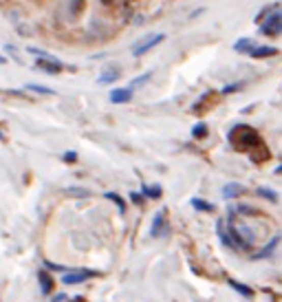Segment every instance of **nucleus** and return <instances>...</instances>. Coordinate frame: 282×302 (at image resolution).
Returning <instances> with one entry per match:
<instances>
[{
    "label": "nucleus",
    "instance_id": "nucleus-1",
    "mask_svg": "<svg viewBox=\"0 0 282 302\" xmlns=\"http://www.w3.org/2000/svg\"><path fill=\"white\" fill-rule=\"evenodd\" d=\"M227 139H230V144H232L234 150L247 152L251 157V161H256V163H263V161H267L271 157L269 148H267L265 142H263V137H260L258 132L253 130L251 126H247V124H236L230 130Z\"/></svg>",
    "mask_w": 282,
    "mask_h": 302
},
{
    "label": "nucleus",
    "instance_id": "nucleus-2",
    "mask_svg": "<svg viewBox=\"0 0 282 302\" xmlns=\"http://www.w3.org/2000/svg\"><path fill=\"white\" fill-rule=\"evenodd\" d=\"M29 53H33V56H36V69L44 71V73H51V75H58V73L64 71V64L60 62L58 58L46 56V53L40 51V49H29Z\"/></svg>",
    "mask_w": 282,
    "mask_h": 302
},
{
    "label": "nucleus",
    "instance_id": "nucleus-3",
    "mask_svg": "<svg viewBox=\"0 0 282 302\" xmlns=\"http://www.w3.org/2000/svg\"><path fill=\"white\" fill-rule=\"evenodd\" d=\"M260 33L267 38H278L282 33V11L273 9L269 16L260 20Z\"/></svg>",
    "mask_w": 282,
    "mask_h": 302
},
{
    "label": "nucleus",
    "instance_id": "nucleus-4",
    "mask_svg": "<svg viewBox=\"0 0 282 302\" xmlns=\"http://www.w3.org/2000/svg\"><path fill=\"white\" fill-rule=\"evenodd\" d=\"M165 40V36L163 33H152V36H148V38H144V40H139V42L132 46V56L135 58H141L144 53H148L150 49H154L157 44H161Z\"/></svg>",
    "mask_w": 282,
    "mask_h": 302
},
{
    "label": "nucleus",
    "instance_id": "nucleus-5",
    "mask_svg": "<svg viewBox=\"0 0 282 302\" xmlns=\"http://www.w3.org/2000/svg\"><path fill=\"white\" fill-rule=\"evenodd\" d=\"M93 276H97V273L95 271H86V269H73V271L64 273L62 283L64 285H79V283H86V280L93 278Z\"/></svg>",
    "mask_w": 282,
    "mask_h": 302
},
{
    "label": "nucleus",
    "instance_id": "nucleus-6",
    "mask_svg": "<svg viewBox=\"0 0 282 302\" xmlns=\"http://www.w3.org/2000/svg\"><path fill=\"white\" fill-rule=\"evenodd\" d=\"M132 93H135L132 86H126V89H112L110 91V102L112 104H128L132 99Z\"/></svg>",
    "mask_w": 282,
    "mask_h": 302
},
{
    "label": "nucleus",
    "instance_id": "nucleus-7",
    "mask_svg": "<svg viewBox=\"0 0 282 302\" xmlns=\"http://www.w3.org/2000/svg\"><path fill=\"white\" fill-rule=\"evenodd\" d=\"M38 280H40V291H42V296H49V293H53V285H55V280H53V276L49 271L40 269L38 271Z\"/></svg>",
    "mask_w": 282,
    "mask_h": 302
},
{
    "label": "nucleus",
    "instance_id": "nucleus-8",
    "mask_svg": "<svg viewBox=\"0 0 282 302\" xmlns=\"http://www.w3.org/2000/svg\"><path fill=\"white\" fill-rule=\"evenodd\" d=\"M167 230V225H165V210H161L157 216H154L152 221V232H150V236L152 238H159V236H163Z\"/></svg>",
    "mask_w": 282,
    "mask_h": 302
},
{
    "label": "nucleus",
    "instance_id": "nucleus-9",
    "mask_svg": "<svg viewBox=\"0 0 282 302\" xmlns=\"http://www.w3.org/2000/svg\"><path fill=\"white\" fill-rule=\"evenodd\" d=\"M278 49L276 46H253V49L249 51V58H253V60H265V58H273V56H278Z\"/></svg>",
    "mask_w": 282,
    "mask_h": 302
},
{
    "label": "nucleus",
    "instance_id": "nucleus-10",
    "mask_svg": "<svg viewBox=\"0 0 282 302\" xmlns=\"http://www.w3.org/2000/svg\"><path fill=\"white\" fill-rule=\"evenodd\" d=\"M66 7H69V16L77 20L86 9V0H66Z\"/></svg>",
    "mask_w": 282,
    "mask_h": 302
},
{
    "label": "nucleus",
    "instance_id": "nucleus-11",
    "mask_svg": "<svg viewBox=\"0 0 282 302\" xmlns=\"http://www.w3.org/2000/svg\"><path fill=\"white\" fill-rule=\"evenodd\" d=\"M278 243H280V236H273L269 243L265 245V250H260V252H256L253 254V258H258V260H263V258H269L273 252H276V247H278Z\"/></svg>",
    "mask_w": 282,
    "mask_h": 302
},
{
    "label": "nucleus",
    "instance_id": "nucleus-12",
    "mask_svg": "<svg viewBox=\"0 0 282 302\" xmlns=\"http://www.w3.org/2000/svg\"><path fill=\"white\" fill-rule=\"evenodd\" d=\"M240 194H245V185H240V183H227L223 187V197L225 199H238Z\"/></svg>",
    "mask_w": 282,
    "mask_h": 302
},
{
    "label": "nucleus",
    "instance_id": "nucleus-13",
    "mask_svg": "<svg viewBox=\"0 0 282 302\" xmlns=\"http://www.w3.org/2000/svg\"><path fill=\"white\" fill-rule=\"evenodd\" d=\"M256 46V42H253L251 38H240L236 44H234V51L236 53H245V56H249V51Z\"/></svg>",
    "mask_w": 282,
    "mask_h": 302
},
{
    "label": "nucleus",
    "instance_id": "nucleus-14",
    "mask_svg": "<svg viewBox=\"0 0 282 302\" xmlns=\"http://www.w3.org/2000/svg\"><path fill=\"white\" fill-rule=\"evenodd\" d=\"M192 207L196 212H214V210H216L214 203H210V201H203V199H192Z\"/></svg>",
    "mask_w": 282,
    "mask_h": 302
},
{
    "label": "nucleus",
    "instance_id": "nucleus-15",
    "mask_svg": "<svg viewBox=\"0 0 282 302\" xmlns=\"http://www.w3.org/2000/svg\"><path fill=\"white\" fill-rule=\"evenodd\" d=\"M161 185L159 183H154V185H141V194H146L148 199H159L161 197Z\"/></svg>",
    "mask_w": 282,
    "mask_h": 302
},
{
    "label": "nucleus",
    "instance_id": "nucleus-16",
    "mask_svg": "<svg viewBox=\"0 0 282 302\" xmlns=\"http://www.w3.org/2000/svg\"><path fill=\"white\" fill-rule=\"evenodd\" d=\"M230 287L234 291H238L240 296H245V298H251L253 296V289H249V287H245V285H240L238 280H230Z\"/></svg>",
    "mask_w": 282,
    "mask_h": 302
},
{
    "label": "nucleus",
    "instance_id": "nucleus-17",
    "mask_svg": "<svg viewBox=\"0 0 282 302\" xmlns=\"http://www.w3.org/2000/svg\"><path fill=\"white\" fill-rule=\"evenodd\" d=\"M104 197H106V199H108V201H112V203H115V205L119 207V212H126V201H124L122 197H119V194H117V192H106V194H104Z\"/></svg>",
    "mask_w": 282,
    "mask_h": 302
},
{
    "label": "nucleus",
    "instance_id": "nucleus-18",
    "mask_svg": "<svg viewBox=\"0 0 282 302\" xmlns=\"http://www.w3.org/2000/svg\"><path fill=\"white\" fill-rule=\"evenodd\" d=\"M256 194H258V197H263V199H267V201H271V203H278V194L273 190H269V187H258Z\"/></svg>",
    "mask_w": 282,
    "mask_h": 302
},
{
    "label": "nucleus",
    "instance_id": "nucleus-19",
    "mask_svg": "<svg viewBox=\"0 0 282 302\" xmlns=\"http://www.w3.org/2000/svg\"><path fill=\"white\" fill-rule=\"evenodd\" d=\"M26 91L40 93V95H55V93H53V89H46V86H40V84H29V86H26Z\"/></svg>",
    "mask_w": 282,
    "mask_h": 302
},
{
    "label": "nucleus",
    "instance_id": "nucleus-20",
    "mask_svg": "<svg viewBox=\"0 0 282 302\" xmlns=\"http://www.w3.org/2000/svg\"><path fill=\"white\" fill-rule=\"evenodd\" d=\"M192 137H194V139H205V137H207V126H205V124H196V126L192 128Z\"/></svg>",
    "mask_w": 282,
    "mask_h": 302
},
{
    "label": "nucleus",
    "instance_id": "nucleus-21",
    "mask_svg": "<svg viewBox=\"0 0 282 302\" xmlns=\"http://www.w3.org/2000/svg\"><path fill=\"white\" fill-rule=\"evenodd\" d=\"M117 77H119V73H104V75L97 77V82L99 84H110V82H115Z\"/></svg>",
    "mask_w": 282,
    "mask_h": 302
},
{
    "label": "nucleus",
    "instance_id": "nucleus-22",
    "mask_svg": "<svg viewBox=\"0 0 282 302\" xmlns=\"http://www.w3.org/2000/svg\"><path fill=\"white\" fill-rule=\"evenodd\" d=\"M150 77H152V73H146V75H139V77H135V79H132V82H130V86H132V89H137V86H144V84H146Z\"/></svg>",
    "mask_w": 282,
    "mask_h": 302
},
{
    "label": "nucleus",
    "instance_id": "nucleus-23",
    "mask_svg": "<svg viewBox=\"0 0 282 302\" xmlns=\"http://www.w3.org/2000/svg\"><path fill=\"white\" fill-rule=\"evenodd\" d=\"M236 212L238 214H245V216H256V214H258V210H253V207H249V205H238Z\"/></svg>",
    "mask_w": 282,
    "mask_h": 302
},
{
    "label": "nucleus",
    "instance_id": "nucleus-24",
    "mask_svg": "<svg viewBox=\"0 0 282 302\" xmlns=\"http://www.w3.org/2000/svg\"><path fill=\"white\" fill-rule=\"evenodd\" d=\"M69 194H73V197H89V190H84V187H69V190H66Z\"/></svg>",
    "mask_w": 282,
    "mask_h": 302
},
{
    "label": "nucleus",
    "instance_id": "nucleus-25",
    "mask_svg": "<svg viewBox=\"0 0 282 302\" xmlns=\"http://www.w3.org/2000/svg\"><path fill=\"white\" fill-rule=\"evenodd\" d=\"M273 9H278V5H267V7H265V9H263V11H260V13H258V16H256V22H260V20H263V18L267 16V13H271Z\"/></svg>",
    "mask_w": 282,
    "mask_h": 302
},
{
    "label": "nucleus",
    "instance_id": "nucleus-26",
    "mask_svg": "<svg viewBox=\"0 0 282 302\" xmlns=\"http://www.w3.org/2000/svg\"><path fill=\"white\" fill-rule=\"evenodd\" d=\"M240 86H243V84H230V86H225V89H223V93H225V95H230V93H236V91H240Z\"/></svg>",
    "mask_w": 282,
    "mask_h": 302
},
{
    "label": "nucleus",
    "instance_id": "nucleus-27",
    "mask_svg": "<svg viewBox=\"0 0 282 302\" xmlns=\"http://www.w3.org/2000/svg\"><path fill=\"white\" fill-rule=\"evenodd\" d=\"M130 201L135 205H141V203H144V197H139V192H130Z\"/></svg>",
    "mask_w": 282,
    "mask_h": 302
},
{
    "label": "nucleus",
    "instance_id": "nucleus-28",
    "mask_svg": "<svg viewBox=\"0 0 282 302\" xmlns=\"http://www.w3.org/2000/svg\"><path fill=\"white\" fill-rule=\"evenodd\" d=\"M64 161H69V163H73V161H77V152H64Z\"/></svg>",
    "mask_w": 282,
    "mask_h": 302
},
{
    "label": "nucleus",
    "instance_id": "nucleus-29",
    "mask_svg": "<svg viewBox=\"0 0 282 302\" xmlns=\"http://www.w3.org/2000/svg\"><path fill=\"white\" fill-rule=\"evenodd\" d=\"M53 300H55V302H64V300H69V296H66V293H55Z\"/></svg>",
    "mask_w": 282,
    "mask_h": 302
},
{
    "label": "nucleus",
    "instance_id": "nucleus-30",
    "mask_svg": "<svg viewBox=\"0 0 282 302\" xmlns=\"http://www.w3.org/2000/svg\"><path fill=\"white\" fill-rule=\"evenodd\" d=\"M99 3H102V5H112L115 0H99Z\"/></svg>",
    "mask_w": 282,
    "mask_h": 302
},
{
    "label": "nucleus",
    "instance_id": "nucleus-31",
    "mask_svg": "<svg viewBox=\"0 0 282 302\" xmlns=\"http://www.w3.org/2000/svg\"><path fill=\"white\" fill-rule=\"evenodd\" d=\"M276 174H282V163H280V166L276 168Z\"/></svg>",
    "mask_w": 282,
    "mask_h": 302
},
{
    "label": "nucleus",
    "instance_id": "nucleus-32",
    "mask_svg": "<svg viewBox=\"0 0 282 302\" xmlns=\"http://www.w3.org/2000/svg\"><path fill=\"white\" fill-rule=\"evenodd\" d=\"M5 62H7V58H5V56H0V64H5Z\"/></svg>",
    "mask_w": 282,
    "mask_h": 302
}]
</instances>
